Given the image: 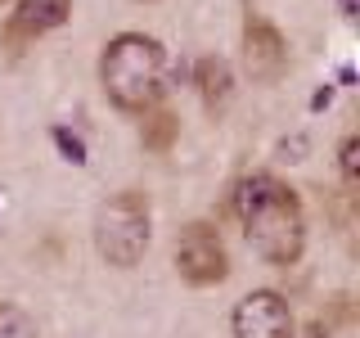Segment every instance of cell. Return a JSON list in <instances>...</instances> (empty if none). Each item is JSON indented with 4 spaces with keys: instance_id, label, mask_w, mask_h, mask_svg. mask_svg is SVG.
<instances>
[{
    "instance_id": "obj_8",
    "label": "cell",
    "mask_w": 360,
    "mask_h": 338,
    "mask_svg": "<svg viewBox=\"0 0 360 338\" xmlns=\"http://www.w3.org/2000/svg\"><path fill=\"white\" fill-rule=\"evenodd\" d=\"M194 86H198L202 108H207L212 118H221L225 104L234 99V68H230V59H221V54H202V59L194 63Z\"/></svg>"
},
{
    "instance_id": "obj_1",
    "label": "cell",
    "mask_w": 360,
    "mask_h": 338,
    "mask_svg": "<svg viewBox=\"0 0 360 338\" xmlns=\"http://www.w3.org/2000/svg\"><path fill=\"white\" fill-rule=\"evenodd\" d=\"M230 208L239 217V230L248 248L262 257L266 266H297L307 253V208H302L297 189L275 172H248L234 180Z\"/></svg>"
},
{
    "instance_id": "obj_14",
    "label": "cell",
    "mask_w": 360,
    "mask_h": 338,
    "mask_svg": "<svg viewBox=\"0 0 360 338\" xmlns=\"http://www.w3.org/2000/svg\"><path fill=\"white\" fill-rule=\"evenodd\" d=\"M297 338H333V330L315 315V320H307V330H297Z\"/></svg>"
},
{
    "instance_id": "obj_13",
    "label": "cell",
    "mask_w": 360,
    "mask_h": 338,
    "mask_svg": "<svg viewBox=\"0 0 360 338\" xmlns=\"http://www.w3.org/2000/svg\"><path fill=\"white\" fill-rule=\"evenodd\" d=\"M54 144L63 149V158H68V163H77V167L86 163V144L77 140V135H68V127H54Z\"/></svg>"
},
{
    "instance_id": "obj_3",
    "label": "cell",
    "mask_w": 360,
    "mask_h": 338,
    "mask_svg": "<svg viewBox=\"0 0 360 338\" xmlns=\"http://www.w3.org/2000/svg\"><path fill=\"white\" fill-rule=\"evenodd\" d=\"M153 244V203L144 189H117L95 212V253L112 270H135Z\"/></svg>"
},
{
    "instance_id": "obj_10",
    "label": "cell",
    "mask_w": 360,
    "mask_h": 338,
    "mask_svg": "<svg viewBox=\"0 0 360 338\" xmlns=\"http://www.w3.org/2000/svg\"><path fill=\"white\" fill-rule=\"evenodd\" d=\"M338 176H342V189L352 199L360 189V135L356 131H347L342 144H338Z\"/></svg>"
},
{
    "instance_id": "obj_16",
    "label": "cell",
    "mask_w": 360,
    "mask_h": 338,
    "mask_svg": "<svg viewBox=\"0 0 360 338\" xmlns=\"http://www.w3.org/2000/svg\"><path fill=\"white\" fill-rule=\"evenodd\" d=\"M0 5H9V0H0Z\"/></svg>"
},
{
    "instance_id": "obj_5",
    "label": "cell",
    "mask_w": 360,
    "mask_h": 338,
    "mask_svg": "<svg viewBox=\"0 0 360 338\" xmlns=\"http://www.w3.org/2000/svg\"><path fill=\"white\" fill-rule=\"evenodd\" d=\"M239 59H243V73L252 77L257 86H275V82L288 77V37L266 14L248 9L243 37H239Z\"/></svg>"
},
{
    "instance_id": "obj_4",
    "label": "cell",
    "mask_w": 360,
    "mask_h": 338,
    "mask_svg": "<svg viewBox=\"0 0 360 338\" xmlns=\"http://www.w3.org/2000/svg\"><path fill=\"white\" fill-rule=\"evenodd\" d=\"M172 262H176V275L185 280L189 289H217V284L230 280V248H225L221 230L212 221L180 225Z\"/></svg>"
},
{
    "instance_id": "obj_11",
    "label": "cell",
    "mask_w": 360,
    "mask_h": 338,
    "mask_svg": "<svg viewBox=\"0 0 360 338\" xmlns=\"http://www.w3.org/2000/svg\"><path fill=\"white\" fill-rule=\"evenodd\" d=\"M0 338H41V330H37V320H32L18 302L0 298Z\"/></svg>"
},
{
    "instance_id": "obj_2",
    "label": "cell",
    "mask_w": 360,
    "mask_h": 338,
    "mask_svg": "<svg viewBox=\"0 0 360 338\" xmlns=\"http://www.w3.org/2000/svg\"><path fill=\"white\" fill-rule=\"evenodd\" d=\"M99 86L104 99L127 118H144L172 90V59L167 45L149 32H117L99 50Z\"/></svg>"
},
{
    "instance_id": "obj_12",
    "label": "cell",
    "mask_w": 360,
    "mask_h": 338,
    "mask_svg": "<svg viewBox=\"0 0 360 338\" xmlns=\"http://www.w3.org/2000/svg\"><path fill=\"white\" fill-rule=\"evenodd\" d=\"M320 320L329 325V330H352V325H356V307H352V298H347V293H333V298L324 302Z\"/></svg>"
},
{
    "instance_id": "obj_6",
    "label": "cell",
    "mask_w": 360,
    "mask_h": 338,
    "mask_svg": "<svg viewBox=\"0 0 360 338\" xmlns=\"http://www.w3.org/2000/svg\"><path fill=\"white\" fill-rule=\"evenodd\" d=\"M230 330L234 338H297V315L279 289H252L234 302Z\"/></svg>"
},
{
    "instance_id": "obj_15",
    "label": "cell",
    "mask_w": 360,
    "mask_h": 338,
    "mask_svg": "<svg viewBox=\"0 0 360 338\" xmlns=\"http://www.w3.org/2000/svg\"><path fill=\"white\" fill-rule=\"evenodd\" d=\"M338 14H342L347 23H356L360 18V5H356V0H338Z\"/></svg>"
},
{
    "instance_id": "obj_7",
    "label": "cell",
    "mask_w": 360,
    "mask_h": 338,
    "mask_svg": "<svg viewBox=\"0 0 360 338\" xmlns=\"http://www.w3.org/2000/svg\"><path fill=\"white\" fill-rule=\"evenodd\" d=\"M68 18H72V0H18L14 14L0 27V45H9V50L32 45V41L50 37V32H59Z\"/></svg>"
},
{
    "instance_id": "obj_9",
    "label": "cell",
    "mask_w": 360,
    "mask_h": 338,
    "mask_svg": "<svg viewBox=\"0 0 360 338\" xmlns=\"http://www.w3.org/2000/svg\"><path fill=\"white\" fill-rule=\"evenodd\" d=\"M176 140H180V118L167 104H158V108H149L140 118V144L149 154H172Z\"/></svg>"
}]
</instances>
